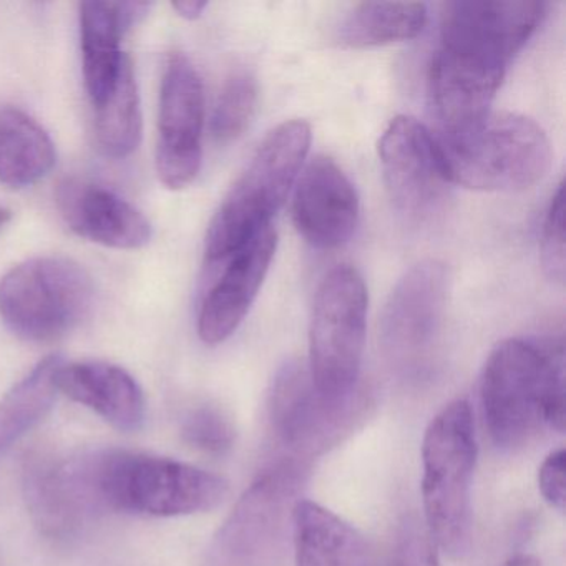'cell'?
<instances>
[{"label":"cell","mask_w":566,"mask_h":566,"mask_svg":"<svg viewBox=\"0 0 566 566\" xmlns=\"http://www.w3.org/2000/svg\"><path fill=\"white\" fill-rule=\"evenodd\" d=\"M545 15V6L530 0L446 4L440 44L429 67L436 135L457 134L492 112L510 62Z\"/></svg>","instance_id":"1"},{"label":"cell","mask_w":566,"mask_h":566,"mask_svg":"<svg viewBox=\"0 0 566 566\" xmlns=\"http://www.w3.org/2000/svg\"><path fill=\"white\" fill-rule=\"evenodd\" d=\"M62 486L84 522L101 513L184 516L217 509L228 482L167 457L101 449L59 462Z\"/></svg>","instance_id":"2"},{"label":"cell","mask_w":566,"mask_h":566,"mask_svg":"<svg viewBox=\"0 0 566 566\" xmlns=\"http://www.w3.org/2000/svg\"><path fill=\"white\" fill-rule=\"evenodd\" d=\"M483 419L502 450L526 446L539 430L565 429V360L555 340H502L480 382Z\"/></svg>","instance_id":"3"},{"label":"cell","mask_w":566,"mask_h":566,"mask_svg":"<svg viewBox=\"0 0 566 566\" xmlns=\"http://www.w3.org/2000/svg\"><path fill=\"white\" fill-rule=\"evenodd\" d=\"M310 145L311 127L304 120L284 122L268 134L208 227V264L230 260L273 224L300 177Z\"/></svg>","instance_id":"4"},{"label":"cell","mask_w":566,"mask_h":566,"mask_svg":"<svg viewBox=\"0 0 566 566\" xmlns=\"http://www.w3.org/2000/svg\"><path fill=\"white\" fill-rule=\"evenodd\" d=\"M433 137L449 180L470 190H528L552 165V147L543 128L510 112H490L465 130Z\"/></svg>","instance_id":"5"},{"label":"cell","mask_w":566,"mask_h":566,"mask_svg":"<svg viewBox=\"0 0 566 566\" xmlns=\"http://www.w3.org/2000/svg\"><path fill=\"white\" fill-rule=\"evenodd\" d=\"M475 462L472 407L457 399L433 417L422 443L426 528L437 548L453 558H462L472 543Z\"/></svg>","instance_id":"6"},{"label":"cell","mask_w":566,"mask_h":566,"mask_svg":"<svg viewBox=\"0 0 566 566\" xmlns=\"http://www.w3.org/2000/svg\"><path fill=\"white\" fill-rule=\"evenodd\" d=\"M306 472L293 459L261 472L213 536L205 566H280Z\"/></svg>","instance_id":"7"},{"label":"cell","mask_w":566,"mask_h":566,"mask_svg":"<svg viewBox=\"0 0 566 566\" xmlns=\"http://www.w3.org/2000/svg\"><path fill=\"white\" fill-rule=\"evenodd\" d=\"M92 300V277L69 258H32L0 277V317L15 336L32 343L74 329Z\"/></svg>","instance_id":"8"},{"label":"cell","mask_w":566,"mask_h":566,"mask_svg":"<svg viewBox=\"0 0 566 566\" xmlns=\"http://www.w3.org/2000/svg\"><path fill=\"white\" fill-rule=\"evenodd\" d=\"M367 304L363 276L347 264L334 268L319 284L311 317L307 369L327 399H346L360 387Z\"/></svg>","instance_id":"9"},{"label":"cell","mask_w":566,"mask_h":566,"mask_svg":"<svg viewBox=\"0 0 566 566\" xmlns=\"http://www.w3.org/2000/svg\"><path fill=\"white\" fill-rule=\"evenodd\" d=\"M449 284V268L442 261H420L397 281L384 306L380 349L392 373L406 382H423L436 370Z\"/></svg>","instance_id":"10"},{"label":"cell","mask_w":566,"mask_h":566,"mask_svg":"<svg viewBox=\"0 0 566 566\" xmlns=\"http://www.w3.org/2000/svg\"><path fill=\"white\" fill-rule=\"evenodd\" d=\"M370 396L359 387L346 399L324 397L314 386L310 369L290 360L274 376L268 397V416L287 459L306 463L343 442L369 416Z\"/></svg>","instance_id":"11"},{"label":"cell","mask_w":566,"mask_h":566,"mask_svg":"<svg viewBox=\"0 0 566 566\" xmlns=\"http://www.w3.org/2000/svg\"><path fill=\"white\" fill-rule=\"evenodd\" d=\"M384 184L394 207L410 221L432 220L450 193L436 137L416 118L396 117L379 142Z\"/></svg>","instance_id":"12"},{"label":"cell","mask_w":566,"mask_h":566,"mask_svg":"<svg viewBox=\"0 0 566 566\" xmlns=\"http://www.w3.org/2000/svg\"><path fill=\"white\" fill-rule=\"evenodd\" d=\"M205 94L200 75L185 55L174 54L165 65L158 112L155 167L170 190L193 184L200 174Z\"/></svg>","instance_id":"13"},{"label":"cell","mask_w":566,"mask_h":566,"mask_svg":"<svg viewBox=\"0 0 566 566\" xmlns=\"http://www.w3.org/2000/svg\"><path fill=\"white\" fill-rule=\"evenodd\" d=\"M293 221L301 237L319 250L350 240L359 223V195L333 158L317 155L297 177Z\"/></svg>","instance_id":"14"},{"label":"cell","mask_w":566,"mask_h":566,"mask_svg":"<svg viewBox=\"0 0 566 566\" xmlns=\"http://www.w3.org/2000/svg\"><path fill=\"white\" fill-rule=\"evenodd\" d=\"M273 224L254 237L230 260L211 286L198 314V334L208 346L224 343L240 327L253 306L276 253Z\"/></svg>","instance_id":"15"},{"label":"cell","mask_w":566,"mask_h":566,"mask_svg":"<svg viewBox=\"0 0 566 566\" xmlns=\"http://www.w3.org/2000/svg\"><path fill=\"white\" fill-rule=\"evenodd\" d=\"M55 203L75 234L115 250H140L151 238V224L138 208L115 191L67 178L55 191Z\"/></svg>","instance_id":"16"},{"label":"cell","mask_w":566,"mask_h":566,"mask_svg":"<svg viewBox=\"0 0 566 566\" xmlns=\"http://www.w3.org/2000/svg\"><path fill=\"white\" fill-rule=\"evenodd\" d=\"M59 392L82 403L122 432L144 426L147 402L140 384L130 373L102 360L62 363L55 376Z\"/></svg>","instance_id":"17"},{"label":"cell","mask_w":566,"mask_h":566,"mask_svg":"<svg viewBox=\"0 0 566 566\" xmlns=\"http://www.w3.org/2000/svg\"><path fill=\"white\" fill-rule=\"evenodd\" d=\"M296 566H376L364 535L319 503L300 500L294 510Z\"/></svg>","instance_id":"18"},{"label":"cell","mask_w":566,"mask_h":566,"mask_svg":"<svg viewBox=\"0 0 566 566\" xmlns=\"http://www.w3.org/2000/svg\"><path fill=\"white\" fill-rule=\"evenodd\" d=\"M118 4L112 2H82L81 49L85 88L94 107L108 97L124 67L120 51L124 38Z\"/></svg>","instance_id":"19"},{"label":"cell","mask_w":566,"mask_h":566,"mask_svg":"<svg viewBox=\"0 0 566 566\" xmlns=\"http://www.w3.org/2000/svg\"><path fill=\"white\" fill-rule=\"evenodd\" d=\"M57 151L51 135L19 108L0 111V184L12 190L32 187L51 174Z\"/></svg>","instance_id":"20"},{"label":"cell","mask_w":566,"mask_h":566,"mask_svg":"<svg viewBox=\"0 0 566 566\" xmlns=\"http://www.w3.org/2000/svg\"><path fill=\"white\" fill-rule=\"evenodd\" d=\"M62 363L59 356L45 357L0 400V459L51 412Z\"/></svg>","instance_id":"21"},{"label":"cell","mask_w":566,"mask_h":566,"mask_svg":"<svg viewBox=\"0 0 566 566\" xmlns=\"http://www.w3.org/2000/svg\"><path fill=\"white\" fill-rule=\"evenodd\" d=\"M427 6L420 2H364L339 28V42L350 49L379 48L417 38L426 28Z\"/></svg>","instance_id":"22"},{"label":"cell","mask_w":566,"mask_h":566,"mask_svg":"<svg viewBox=\"0 0 566 566\" xmlns=\"http://www.w3.org/2000/svg\"><path fill=\"white\" fill-rule=\"evenodd\" d=\"M142 130L140 94L130 59L125 57L114 91L95 107L97 142L108 157L125 158L137 150Z\"/></svg>","instance_id":"23"},{"label":"cell","mask_w":566,"mask_h":566,"mask_svg":"<svg viewBox=\"0 0 566 566\" xmlns=\"http://www.w3.org/2000/svg\"><path fill=\"white\" fill-rule=\"evenodd\" d=\"M22 489L29 513L41 533L52 539L77 535L82 526L65 503L59 483L57 460L42 453L29 455L22 469Z\"/></svg>","instance_id":"24"},{"label":"cell","mask_w":566,"mask_h":566,"mask_svg":"<svg viewBox=\"0 0 566 566\" xmlns=\"http://www.w3.org/2000/svg\"><path fill=\"white\" fill-rule=\"evenodd\" d=\"M256 101V81L248 72H237L224 82L211 117V134L218 144H231L247 132Z\"/></svg>","instance_id":"25"},{"label":"cell","mask_w":566,"mask_h":566,"mask_svg":"<svg viewBox=\"0 0 566 566\" xmlns=\"http://www.w3.org/2000/svg\"><path fill=\"white\" fill-rule=\"evenodd\" d=\"M181 436L193 449L208 455L223 457L233 449L237 432L223 410L214 406H200L185 417Z\"/></svg>","instance_id":"26"},{"label":"cell","mask_w":566,"mask_h":566,"mask_svg":"<svg viewBox=\"0 0 566 566\" xmlns=\"http://www.w3.org/2000/svg\"><path fill=\"white\" fill-rule=\"evenodd\" d=\"M539 256L546 276L555 283L565 281V187L558 185V190L549 201L548 211L543 220L542 240H539Z\"/></svg>","instance_id":"27"},{"label":"cell","mask_w":566,"mask_h":566,"mask_svg":"<svg viewBox=\"0 0 566 566\" xmlns=\"http://www.w3.org/2000/svg\"><path fill=\"white\" fill-rule=\"evenodd\" d=\"M392 566H440L437 545L426 525L417 520L403 523Z\"/></svg>","instance_id":"28"},{"label":"cell","mask_w":566,"mask_h":566,"mask_svg":"<svg viewBox=\"0 0 566 566\" xmlns=\"http://www.w3.org/2000/svg\"><path fill=\"white\" fill-rule=\"evenodd\" d=\"M565 449H558L543 460L538 470L539 492L559 512L565 510Z\"/></svg>","instance_id":"29"},{"label":"cell","mask_w":566,"mask_h":566,"mask_svg":"<svg viewBox=\"0 0 566 566\" xmlns=\"http://www.w3.org/2000/svg\"><path fill=\"white\" fill-rule=\"evenodd\" d=\"M171 8H174L181 18L188 19V21H195V19L201 18L205 9L208 8V2H201V0H180V2H174Z\"/></svg>","instance_id":"30"},{"label":"cell","mask_w":566,"mask_h":566,"mask_svg":"<svg viewBox=\"0 0 566 566\" xmlns=\"http://www.w3.org/2000/svg\"><path fill=\"white\" fill-rule=\"evenodd\" d=\"M503 566H542L538 559L530 555H518L510 558Z\"/></svg>","instance_id":"31"},{"label":"cell","mask_w":566,"mask_h":566,"mask_svg":"<svg viewBox=\"0 0 566 566\" xmlns=\"http://www.w3.org/2000/svg\"><path fill=\"white\" fill-rule=\"evenodd\" d=\"M12 213L11 210H8V208L0 207V230L6 227V224L11 221Z\"/></svg>","instance_id":"32"}]
</instances>
